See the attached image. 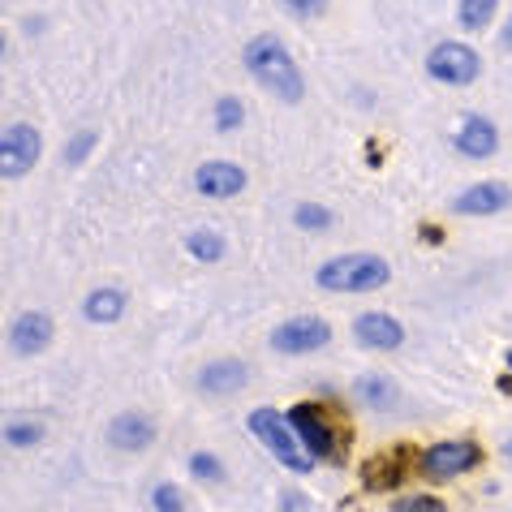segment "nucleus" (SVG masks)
<instances>
[{"label":"nucleus","mask_w":512,"mask_h":512,"mask_svg":"<svg viewBox=\"0 0 512 512\" xmlns=\"http://www.w3.org/2000/svg\"><path fill=\"white\" fill-rule=\"evenodd\" d=\"M246 168L233 164V160H207L194 168V190L203 198H233L246 190Z\"/></svg>","instance_id":"6e6552de"},{"label":"nucleus","mask_w":512,"mask_h":512,"mask_svg":"<svg viewBox=\"0 0 512 512\" xmlns=\"http://www.w3.org/2000/svg\"><path fill=\"white\" fill-rule=\"evenodd\" d=\"M512 207V190L504 181H478V186H469L465 194L452 198V211L457 216H495V211Z\"/></svg>","instance_id":"f8f14e48"},{"label":"nucleus","mask_w":512,"mask_h":512,"mask_svg":"<svg viewBox=\"0 0 512 512\" xmlns=\"http://www.w3.org/2000/svg\"><path fill=\"white\" fill-rule=\"evenodd\" d=\"M362 478H366V487H371V491H388V487L401 482V461H396L392 452H379L375 461H366Z\"/></svg>","instance_id":"a211bd4d"},{"label":"nucleus","mask_w":512,"mask_h":512,"mask_svg":"<svg viewBox=\"0 0 512 512\" xmlns=\"http://www.w3.org/2000/svg\"><path fill=\"white\" fill-rule=\"evenodd\" d=\"M52 336H56L52 315H44V310H26V315H18L9 327V349L18 353V358H35V353H44L52 345Z\"/></svg>","instance_id":"1a4fd4ad"},{"label":"nucleus","mask_w":512,"mask_h":512,"mask_svg":"<svg viewBox=\"0 0 512 512\" xmlns=\"http://www.w3.org/2000/svg\"><path fill=\"white\" fill-rule=\"evenodd\" d=\"M246 426H250V435L259 439V444H267V452H272L284 469H293V474H310V469H315V457L306 452L302 435H297V426L289 422V414H280V409H272V405H259L246 418Z\"/></svg>","instance_id":"f03ea898"},{"label":"nucleus","mask_w":512,"mask_h":512,"mask_svg":"<svg viewBox=\"0 0 512 512\" xmlns=\"http://www.w3.org/2000/svg\"><path fill=\"white\" fill-rule=\"evenodd\" d=\"M327 340H332V327H327L319 315H297V319H284L276 332H272V349H276V353H289V358H297V353H315V349H323Z\"/></svg>","instance_id":"423d86ee"},{"label":"nucleus","mask_w":512,"mask_h":512,"mask_svg":"<svg viewBox=\"0 0 512 512\" xmlns=\"http://www.w3.org/2000/svg\"><path fill=\"white\" fill-rule=\"evenodd\" d=\"M82 315H87L91 323H117L125 315V293L112 289V284H99V289L87 293V302H82Z\"/></svg>","instance_id":"dca6fc26"},{"label":"nucleus","mask_w":512,"mask_h":512,"mask_svg":"<svg viewBox=\"0 0 512 512\" xmlns=\"http://www.w3.org/2000/svg\"><path fill=\"white\" fill-rule=\"evenodd\" d=\"M426 74H431L435 82H444V87H469V82H478L482 61L469 44L444 39V44H435L431 56H426Z\"/></svg>","instance_id":"20e7f679"},{"label":"nucleus","mask_w":512,"mask_h":512,"mask_svg":"<svg viewBox=\"0 0 512 512\" xmlns=\"http://www.w3.org/2000/svg\"><path fill=\"white\" fill-rule=\"evenodd\" d=\"M108 444L117 452H142L155 444V422L142 414H117L108 426Z\"/></svg>","instance_id":"4468645a"},{"label":"nucleus","mask_w":512,"mask_h":512,"mask_svg":"<svg viewBox=\"0 0 512 512\" xmlns=\"http://www.w3.org/2000/svg\"><path fill=\"white\" fill-rule=\"evenodd\" d=\"M44 439V422H9L5 426V444L9 448H35Z\"/></svg>","instance_id":"4be33fe9"},{"label":"nucleus","mask_w":512,"mask_h":512,"mask_svg":"<svg viewBox=\"0 0 512 512\" xmlns=\"http://www.w3.org/2000/svg\"><path fill=\"white\" fill-rule=\"evenodd\" d=\"M190 474L203 478V482H220L224 478V465L211 457V452H194V457H190Z\"/></svg>","instance_id":"b1692460"},{"label":"nucleus","mask_w":512,"mask_h":512,"mask_svg":"<svg viewBox=\"0 0 512 512\" xmlns=\"http://www.w3.org/2000/svg\"><path fill=\"white\" fill-rule=\"evenodd\" d=\"M388 280H392V267L379 254H336V259H327L315 272V284L327 293H375Z\"/></svg>","instance_id":"7ed1b4c3"},{"label":"nucleus","mask_w":512,"mask_h":512,"mask_svg":"<svg viewBox=\"0 0 512 512\" xmlns=\"http://www.w3.org/2000/svg\"><path fill=\"white\" fill-rule=\"evenodd\" d=\"M186 250L194 254L198 263H220V259H224V237L211 233V229H194V233L186 237Z\"/></svg>","instance_id":"6ab92c4d"},{"label":"nucleus","mask_w":512,"mask_h":512,"mask_svg":"<svg viewBox=\"0 0 512 512\" xmlns=\"http://www.w3.org/2000/svg\"><path fill=\"white\" fill-rule=\"evenodd\" d=\"M508 366H512V353H508Z\"/></svg>","instance_id":"7c9ffc66"},{"label":"nucleus","mask_w":512,"mask_h":512,"mask_svg":"<svg viewBox=\"0 0 512 512\" xmlns=\"http://www.w3.org/2000/svg\"><path fill=\"white\" fill-rule=\"evenodd\" d=\"M353 340L366 349H401L405 327H401V319L383 315V310H366V315L353 319Z\"/></svg>","instance_id":"9b49d317"},{"label":"nucleus","mask_w":512,"mask_h":512,"mask_svg":"<svg viewBox=\"0 0 512 512\" xmlns=\"http://www.w3.org/2000/svg\"><path fill=\"white\" fill-rule=\"evenodd\" d=\"M289 422L297 426V435H302L306 452L315 461H332L336 457V439H332V426H327V418L319 414L315 405H293L289 409Z\"/></svg>","instance_id":"9d476101"},{"label":"nucleus","mask_w":512,"mask_h":512,"mask_svg":"<svg viewBox=\"0 0 512 512\" xmlns=\"http://www.w3.org/2000/svg\"><path fill=\"white\" fill-rule=\"evenodd\" d=\"M246 69H250V74L259 78L276 99H284V104H297V99L306 95L302 69H297V61L289 56V48H284L276 35L250 39V44H246Z\"/></svg>","instance_id":"f257e3e1"},{"label":"nucleus","mask_w":512,"mask_h":512,"mask_svg":"<svg viewBox=\"0 0 512 512\" xmlns=\"http://www.w3.org/2000/svg\"><path fill=\"white\" fill-rule=\"evenodd\" d=\"M280 5H289L297 18H315V13H323L327 0H280Z\"/></svg>","instance_id":"cd10ccee"},{"label":"nucleus","mask_w":512,"mask_h":512,"mask_svg":"<svg viewBox=\"0 0 512 512\" xmlns=\"http://www.w3.org/2000/svg\"><path fill=\"white\" fill-rule=\"evenodd\" d=\"M500 48H504V52H512V18H508V26L500 31Z\"/></svg>","instance_id":"c85d7f7f"},{"label":"nucleus","mask_w":512,"mask_h":512,"mask_svg":"<svg viewBox=\"0 0 512 512\" xmlns=\"http://www.w3.org/2000/svg\"><path fill=\"white\" fill-rule=\"evenodd\" d=\"M151 504H155V512H186V495L164 482V487L151 491Z\"/></svg>","instance_id":"393cba45"},{"label":"nucleus","mask_w":512,"mask_h":512,"mask_svg":"<svg viewBox=\"0 0 512 512\" xmlns=\"http://www.w3.org/2000/svg\"><path fill=\"white\" fill-rule=\"evenodd\" d=\"M293 224L297 229H306V233H323V229H332V211L319 207V203H297L293 207Z\"/></svg>","instance_id":"412c9836"},{"label":"nucleus","mask_w":512,"mask_h":512,"mask_svg":"<svg viewBox=\"0 0 512 512\" xmlns=\"http://www.w3.org/2000/svg\"><path fill=\"white\" fill-rule=\"evenodd\" d=\"M353 392H358V401L371 405V409H392L396 405V383L383 379V375H362L358 383H353Z\"/></svg>","instance_id":"f3484780"},{"label":"nucleus","mask_w":512,"mask_h":512,"mask_svg":"<svg viewBox=\"0 0 512 512\" xmlns=\"http://www.w3.org/2000/svg\"><path fill=\"white\" fill-rule=\"evenodd\" d=\"M241 121H246V104H241L237 95H224L216 104V125H220V130H237Z\"/></svg>","instance_id":"5701e85b"},{"label":"nucleus","mask_w":512,"mask_h":512,"mask_svg":"<svg viewBox=\"0 0 512 512\" xmlns=\"http://www.w3.org/2000/svg\"><path fill=\"white\" fill-rule=\"evenodd\" d=\"M495 9H500V0H461L457 5V22L465 31H482V26H491Z\"/></svg>","instance_id":"aec40b11"},{"label":"nucleus","mask_w":512,"mask_h":512,"mask_svg":"<svg viewBox=\"0 0 512 512\" xmlns=\"http://www.w3.org/2000/svg\"><path fill=\"white\" fill-rule=\"evenodd\" d=\"M482 461V452L474 444H461V439H448V444H431L422 452V474L435 478V482H448V478H461L465 469H474Z\"/></svg>","instance_id":"0eeeda50"},{"label":"nucleus","mask_w":512,"mask_h":512,"mask_svg":"<svg viewBox=\"0 0 512 512\" xmlns=\"http://www.w3.org/2000/svg\"><path fill=\"white\" fill-rule=\"evenodd\" d=\"M91 147H95V130H82V134H74L69 138V147H65V164H82L91 155Z\"/></svg>","instance_id":"a878e982"},{"label":"nucleus","mask_w":512,"mask_h":512,"mask_svg":"<svg viewBox=\"0 0 512 512\" xmlns=\"http://www.w3.org/2000/svg\"><path fill=\"white\" fill-rule=\"evenodd\" d=\"M504 457H508V461H512V439H508V444H504Z\"/></svg>","instance_id":"c756f323"},{"label":"nucleus","mask_w":512,"mask_h":512,"mask_svg":"<svg viewBox=\"0 0 512 512\" xmlns=\"http://www.w3.org/2000/svg\"><path fill=\"white\" fill-rule=\"evenodd\" d=\"M246 379H250L246 362H237V358H220V362L203 366V375H198V388H203L207 396H233V392L246 388Z\"/></svg>","instance_id":"2eb2a0df"},{"label":"nucleus","mask_w":512,"mask_h":512,"mask_svg":"<svg viewBox=\"0 0 512 512\" xmlns=\"http://www.w3.org/2000/svg\"><path fill=\"white\" fill-rule=\"evenodd\" d=\"M396 512H448L435 495H409V500H396Z\"/></svg>","instance_id":"bb28decb"},{"label":"nucleus","mask_w":512,"mask_h":512,"mask_svg":"<svg viewBox=\"0 0 512 512\" xmlns=\"http://www.w3.org/2000/svg\"><path fill=\"white\" fill-rule=\"evenodd\" d=\"M457 147H461V155H469V160H491L495 147H500V130H495L491 117L469 112L457 130Z\"/></svg>","instance_id":"ddd939ff"},{"label":"nucleus","mask_w":512,"mask_h":512,"mask_svg":"<svg viewBox=\"0 0 512 512\" xmlns=\"http://www.w3.org/2000/svg\"><path fill=\"white\" fill-rule=\"evenodd\" d=\"M39 147H44V138H39L35 125L13 121L9 130L0 134V177H5V181L26 177L39 164Z\"/></svg>","instance_id":"39448f33"}]
</instances>
